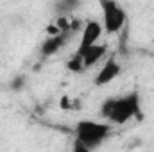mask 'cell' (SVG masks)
<instances>
[{
    "instance_id": "obj_1",
    "label": "cell",
    "mask_w": 154,
    "mask_h": 152,
    "mask_svg": "<svg viewBox=\"0 0 154 152\" xmlns=\"http://www.w3.org/2000/svg\"><path fill=\"white\" fill-rule=\"evenodd\" d=\"M142 113V97L138 91H129L124 97L106 99L100 104V114L113 125H124L129 120L140 116Z\"/></svg>"
},
{
    "instance_id": "obj_2",
    "label": "cell",
    "mask_w": 154,
    "mask_h": 152,
    "mask_svg": "<svg viewBox=\"0 0 154 152\" xmlns=\"http://www.w3.org/2000/svg\"><path fill=\"white\" fill-rule=\"evenodd\" d=\"M75 134V150H91L100 147L111 134L113 123L111 122H97V120H79L74 129Z\"/></svg>"
},
{
    "instance_id": "obj_3",
    "label": "cell",
    "mask_w": 154,
    "mask_h": 152,
    "mask_svg": "<svg viewBox=\"0 0 154 152\" xmlns=\"http://www.w3.org/2000/svg\"><path fill=\"white\" fill-rule=\"evenodd\" d=\"M102 9V27L106 34H116L124 29L127 22V13L124 5L116 0H99Z\"/></svg>"
},
{
    "instance_id": "obj_4",
    "label": "cell",
    "mask_w": 154,
    "mask_h": 152,
    "mask_svg": "<svg viewBox=\"0 0 154 152\" xmlns=\"http://www.w3.org/2000/svg\"><path fill=\"white\" fill-rule=\"evenodd\" d=\"M104 34V27H102V22L99 20H88L84 22L82 25V31H81V39H79V47H77V54H82L88 47L99 43L100 36Z\"/></svg>"
},
{
    "instance_id": "obj_5",
    "label": "cell",
    "mask_w": 154,
    "mask_h": 152,
    "mask_svg": "<svg viewBox=\"0 0 154 152\" xmlns=\"http://www.w3.org/2000/svg\"><path fill=\"white\" fill-rule=\"evenodd\" d=\"M74 32L72 31H59L56 34H48L47 38L43 39V43L39 45V52L43 57H50V56H56L66 43L68 39L72 36Z\"/></svg>"
},
{
    "instance_id": "obj_6",
    "label": "cell",
    "mask_w": 154,
    "mask_h": 152,
    "mask_svg": "<svg viewBox=\"0 0 154 152\" xmlns=\"http://www.w3.org/2000/svg\"><path fill=\"white\" fill-rule=\"evenodd\" d=\"M120 74H122V66H120V63L116 61L115 56H111V57L106 59V63H104V65L100 66V70L97 72V75L93 79V84H95L97 88L108 86V84H111Z\"/></svg>"
},
{
    "instance_id": "obj_7",
    "label": "cell",
    "mask_w": 154,
    "mask_h": 152,
    "mask_svg": "<svg viewBox=\"0 0 154 152\" xmlns=\"http://www.w3.org/2000/svg\"><path fill=\"white\" fill-rule=\"evenodd\" d=\"M106 52H108V45H102V43H95V45L88 47V48H86V50L81 54V56H82L84 68L88 70V68L95 66L97 63H100V61L104 59Z\"/></svg>"
},
{
    "instance_id": "obj_8",
    "label": "cell",
    "mask_w": 154,
    "mask_h": 152,
    "mask_svg": "<svg viewBox=\"0 0 154 152\" xmlns=\"http://www.w3.org/2000/svg\"><path fill=\"white\" fill-rule=\"evenodd\" d=\"M81 5V0H56L54 2V11L57 16H68Z\"/></svg>"
},
{
    "instance_id": "obj_9",
    "label": "cell",
    "mask_w": 154,
    "mask_h": 152,
    "mask_svg": "<svg viewBox=\"0 0 154 152\" xmlns=\"http://www.w3.org/2000/svg\"><path fill=\"white\" fill-rule=\"evenodd\" d=\"M66 70L68 72H74V74H81V72H84L86 68H84V63H82V56L81 54H74L68 61H66Z\"/></svg>"
},
{
    "instance_id": "obj_10",
    "label": "cell",
    "mask_w": 154,
    "mask_h": 152,
    "mask_svg": "<svg viewBox=\"0 0 154 152\" xmlns=\"http://www.w3.org/2000/svg\"><path fill=\"white\" fill-rule=\"evenodd\" d=\"M27 75H23V74H20V75H14L11 81H9V90L11 91H14V93H20V91H23L25 88H27Z\"/></svg>"
}]
</instances>
